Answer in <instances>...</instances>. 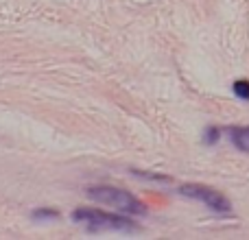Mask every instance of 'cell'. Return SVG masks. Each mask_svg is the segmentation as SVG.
<instances>
[{"mask_svg": "<svg viewBox=\"0 0 249 240\" xmlns=\"http://www.w3.org/2000/svg\"><path fill=\"white\" fill-rule=\"evenodd\" d=\"M86 194L92 201L101 203V206H109L112 210L124 212V214L144 216L146 212H149L140 199H136L131 192H127V190L114 188V186H92V188H88Z\"/></svg>", "mask_w": 249, "mask_h": 240, "instance_id": "cell-1", "label": "cell"}, {"mask_svg": "<svg viewBox=\"0 0 249 240\" xmlns=\"http://www.w3.org/2000/svg\"><path fill=\"white\" fill-rule=\"evenodd\" d=\"M72 223L79 225H88L90 229L99 232V229H112V232H138V225L133 221L124 219V216L116 214H107V212H99V210H90V207H79L70 214Z\"/></svg>", "mask_w": 249, "mask_h": 240, "instance_id": "cell-2", "label": "cell"}, {"mask_svg": "<svg viewBox=\"0 0 249 240\" xmlns=\"http://www.w3.org/2000/svg\"><path fill=\"white\" fill-rule=\"evenodd\" d=\"M179 194L181 197L195 199V201H201L206 207H210L212 212H219V214H228L232 212V203L225 194H221L219 190L210 188V186L203 184H184L179 186Z\"/></svg>", "mask_w": 249, "mask_h": 240, "instance_id": "cell-3", "label": "cell"}, {"mask_svg": "<svg viewBox=\"0 0 249 240\" xmlns=\"http://www.w3.org/2000/svg\"><path fill=\"white\" fill-rule=\"evenodd\" d=\"M230 140L241 153H249V127H232L230 129Z\"/></svg>", "mask_w": 249, "mask_h": 240, "instance_id": "cell-4", "label": "cell"}, {"mask_svg": "<svg viewBox=\"0 0 249 240\" xmlns=\"http://www.w3.org/2000/svg\"><path fill=\"white\" fill-rule=\"evenodd\" d=\"M232 90L241 101H249V81L247 79H238V81H234Z\"/></svg>", "mask_w": 249, "mask_h": 240, "instance_id": "cell-5", "label": "cell"}, {"mask_svg": "<svg viewBox=\"0 0 249 240\" xmlns=\"http://www.w3.org/2000/svg\"><path fill=\"white\" fill-rule=\"evenodd\" d=\"M31 216H33V221H55V219H59V212L46 210V207H39V210H35Z\"/></svg>", "mask_w": 249, "mask_h": 240, "instance_id": "cell-6", "label": "cell"}, {"mask_svg": "<svg viewBox=\"0 0 249 240\" xmlns=\"http://www.w3.org/2000/svg\"><path fill=\"white\" fill-rule=\"evenodd\" d=\"M221 140V129L219 127H208L206 133H203V142H206L208 146L216 144V142Z\"/></svg>", "mask_w": 249, "mask_h": 240, "instance_id": "cell-7", "label": "cell"}]
</instances>
